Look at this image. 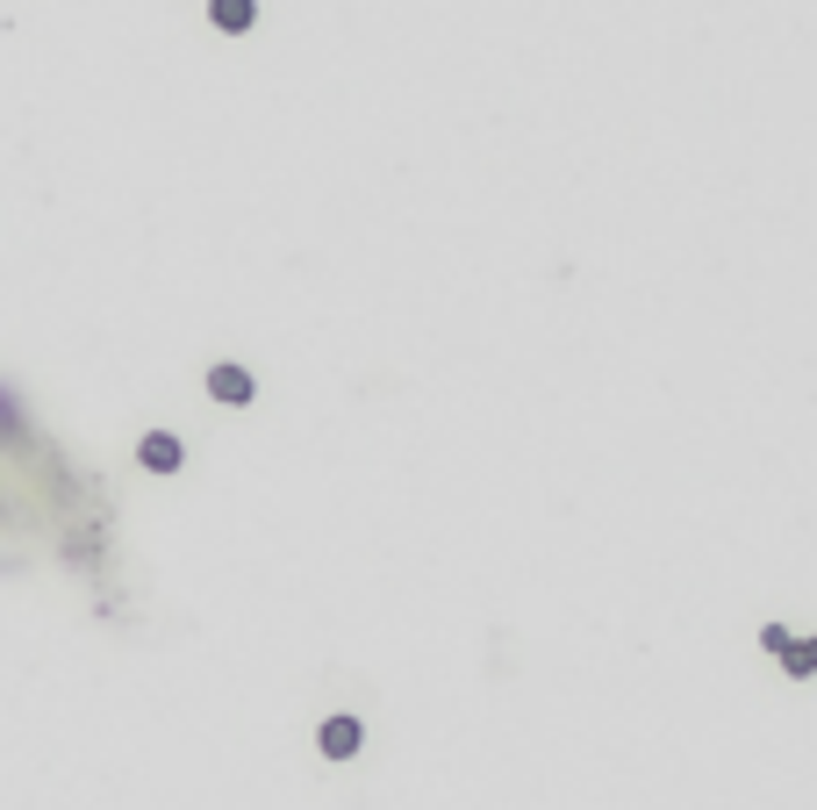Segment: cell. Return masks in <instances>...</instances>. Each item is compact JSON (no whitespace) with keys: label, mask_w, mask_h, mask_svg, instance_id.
Wrapping results in <instances>:
<instances>
[{"label":"cell","mask_w":817,"mask_h":810,"mask_svg":"<svg viewBox=\"0 0 817 810\" xmlns=\"http://www.w3.org/2000/svg\"><path fill=\"white\" fill-rule=\"evenodd\" d=\"M760 645H768V653L782 660V667L796 674V682H810V674H817V639H803V645H796L782 625H768V631H760Z\"/></svg>","instance_id":"1"},{"label":"cell","mask_w":817,"mask_h":810,"mask_svg":"<svg viewBox=\"0 0 817 810\" xmlns=\"http://www.w3.org/2000/svg\"><path fill=\"white\" fill-rule=\"evenodd\" d=\"M209 395H215V402H230V409H244V402L258 395V381H251L244 367H215V373H209Z\"/></svg>","instance_id":"2"},{"label":"cell","mask_w":817,"mask_h":810,"mask_svg":"<svg viewBox=\"0 0 817 810\" xmlns=\"http://www.w3.org/2000/svg\"><path fill=\"white\" fill-rule=\"evenodd\" d=\"M136 459H144V466H152V474H180V438H172V430H152V438L136 445Z\"/></svg>","instance_id":"3"},{"label":"cell","mask_w":817,"mask_h":810,"mask_svg":"<svg viewBox=\"0 0 817 810\" xmlns=\"http://www.w3.org/2000/svg\"><path fill=\"white\" fill-rule=\"evenodd\" d=\"M209 22H215L223 36H244V30L258 22V0H209Z\"/></svg>","instance_id":"4"},{"label":"cell","mask_w":817,"mask_h":810,"mask_svg":"<svg viewBox=\"0 0 817 810\" xmlns=\"http://www.w3.org/2000/svg\"><path fill=\"white\" fill-rule=\"evenodd\" d=\"M359 718H331L323 724V753H331V761H351V753H359Z\"/></svg>","instance_id":"5"}]
</instances>
